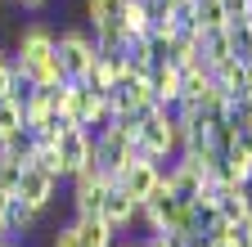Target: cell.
Listing matches in <instances>:
<instances>
[{"label":"cell","instance_id":"cell-1","mask_svg":"<svg viewBox=\"0 0 252 247\" xmlns=\"http://www.w3.org/2000/svg\"><path fill=\"white\" fill-rule=\"evenodd\" d=\"M14 68L27 72L36 85H59L63 81V68L54 58V27L45 23H27L18 41H14Z\"/></svg>","mask_w":252,"mask_h":247},{"label":"cell","instance_id":"cell-2","mask_svg":"<svg viewBox=\"0 0 252 247\" xmlns=\"http://www.w3.org/2000/svg\"><path fill=\"white\" fill-rule=\"evenodd\" d=\"M180 131H176V117L171 108H153L135 121V158H149V162H171L180 153Z\"/></svg>","mask_w":252,"mask_h":247},{"label":"cell","instance_id":"cell-3","mask_svg":"<svg viewBox=\"0 0 252 247\" xmlns=\"http://www.w3.org/2000/svg\"><path fill=\"white\" fill-rule=\"evenodd\" d=\"M94 36L90 27H63L54 32V58L63 68V81H86V72L94 68Z\"/></svg>","mask_w":252,"mask_h":247},{"label":"cell","instance_id":"cell-4","mask_svg":"<svg viewBox=\"0 0 252 247\" xmlns=\"http://www.w3.org/2000/svg\"><path fill=\"white\" fill-rule=\"evenodd\" d=\"M113 243H117V234L99 220V216H72V220L54 234L50 247H113Z\"/></svg>","mask_w":252,"mask_h":247},{"label":"cell","instance_id":"cell-5","mask_svg":"<svg viewBox=\"0 0 252 247\" xmlns=\"http://www.w3.org/2000/svg\"><path fill=\"white\" fill-rule=\"evenodd\" d=\"M54 153H59L63 180H72V175H77V171H86V166H90V158H94V135H90L86 126H68V131L54 139Z\"/></svg>","mask_w":252,"mask_h":247},{"label":"cell","instance_id":"cell-6","mask_svg":"<svg viewBox=\"0 0 252 247\" xmlns=\"http://www.w3.org/2000/svg\"><path fill=\"white\" fill-rule=\"evenodd\" d=\"M158 184H162V162L135 158V162H126V166L117 171V189H122V193H131L140 207L158 193Z\"/></svg>","mask_w":252,"mask_h":247},{"label":"cell","instance_id":"cell-7","mask_svg":"<svg viewBox=\"0 0 252 247\" xmlns=\"http://www.w3.org/2000/svg\"><path fill=\"white\" fill-rule=\"evenodd\" d=\"M27 207H36V211H50L54 207V193H59V180L54 175H45V171H36V166H23V175H18V189H14Z\"/></svg>","mask_w":252,"mask_h":247},{"label":"cell","instance_id":"cell-8","mask_svg":"<svg viewBox=\"0 0 252 247\" xmlns=\"http://www.w3.org/2000/svg\"><path fill=\"white\" fill-rule=\"evenodd\" d=\"M99 220L113 229V234H122V229H131L135 220H140V202L131 198V193H122L117 184L104 193V202H99Z\"/></svg>","mask_w":252,"mask_h":247},{"label":"cell","instance_id":"cell-9","mask_svg":"<svg viewBox=\"0 0 252 247\" xmlns=\"http://www.w3.org/2000/svg\"><path fill=\"white\" fill-rule=\"evenodd\" d=\"M180 85H185V72L176 63H153L149 72V95L158 108H176L180 104Z\"/></svg>","mask_w":252,"mask_h":247},{"label":"cell","instance_id":"cell-10","mask_svg":"<svg viewBox=\"0 0 252 247\" xmlns=\"http://www.w3.org/2000/svg\"><path fill=\"white\" fill-rule=\"evenodd\" d=\"M41 216H45V211H36V207H27V202H23L18 193H9V202H5V216H0V225H5L9 243H18V238L27 243V234H32V229L41 225Z\"/></svg>","mask_w":252,"mask_h":247},{"label":"cell","instance_id":"cell-11","mask_svg":"<svg viewBox=\"0 0 252 247\" xmlns=\"http://www.w3.org/2000/svg\"><path fill=\"white\" fill-rule=\"evenodd\" d=\"M216 211L225 216L230 225H239L243 216L252 211V184H234V180H225L216 189Z\"/></svg>","mask_w":252,"mask_h":247},{"label":"cell","instance_id":"cell-12","mask_svg":"<svg viewBox=\"0 0 252 247\" xmlns=\"http://www.w3.org/2000/svg\"><path fill=\"white\" fill-rule=\"evenodd\" d=\"M122 9H126V0H86V27L90 32L122 27Z\"/></svg>","mask_w":252,"mask_h":247},{"label":"cell","instance_id":"cell-13","mask_svg":"<svg viewBox=\"0 0 252 247\" xmlns=\"http://www.w3.org/2000/svg\"><path fill=\"white\" fill-rule=\"evenodd\" d=\"M243 72H248V63L230 54V58H220V63L212 68V81H216L220 90H225L230 99H239V95H243Z\"/></svg>","mask_w":252,"mask_h":247},{"label":"cell","instance_id":"cell-14","mask_svg":"<svg viewBox=\"0 0 252 247\" xmlns=\"http://www.w3.org/2000/svg\"><path fill=\"white\" fill-rule=\"evenodd\" d=\"M122 32H126V36H149V32H153V18H149V5H144V0H126V9H122Z\"/></svg>","mask_w":252,"mask_h":247},{"label":"cell","instance_id":"cell-15","mask_svg":"<svg viewBox=\"0 0 252 247\" xmlns=\"http://www.w3.org/2000/svg\"><path fill=\"white\" fill-rule=\"evenodd\" d=\"M32 148H36V139H32L27 126H18V131H9V135H0V153H5V158H14V162H23V166H27V158H32Z\"/></svg>","mask_w":252,"mask_h":247},{"label":"cell","instance_id":"cell-16","mask_svg":"<svg viewBox=\"0 0 252 247\" xmlns=\"http://www.w3.org/2000/svg\"><path fill=\"white\" fill-rule=\"evenodd\" d=\"M225 36H230V50H234V58H252V27H248V18H230L225 23Z\"/></svg>","mask_w":252,"mask_h":247},{"label":"cell","instance_id":"cell-17","mask_svg":"<svg viewBox=\"0 0 252 247\" xmlns=\"http://www.w3.org/2000/svg\"><path fill=\"white\" fill-rule=\"evenodd\" d=\"M23 126V108L5 95V99H0V135H9V131H18Z\"/></svg>","mask_w":252,"mask_h":247},{"label":"cell","instance_id":"cell-18","mask_svg":"<svg viewBox=\"0 0 252 247\" xmlns=\"http://www.w3.org/2000/svg\"><path fill=\"white\" fill-rule=\"evenodd\" d=\"M18 175H23V162H14V158L0 153V189L14 193V189H18Z\"/></svg>","mask_w":252,"mask_h":247},{"label":"cell","instance_id":"cell-19","mask_svg":"<svg viewBox=\"0 0 252 247\" xmlns=\"http://www.w3.org/2000/svg\"><path fill=\"white\" fill-rule=\"evenodd\" d=\"M9 85H14V54L0 50V99L9 95Z\"/></svg>","mask_w":252,"mask_h":247},{"label":"cell","instance_id":"cell-20","mask_svg":"<svg viewBox=\"0 0 252 247\" xmlns=\"http://www.w3.org/2000/svg\"><path fill=\"white\" fill-rule=\"evenodd\" d=\"M220 9H225V18H248L252 0H220Z\"/></svg>","mask_w":252,"mask_h":247},{"label":"cell","instance_id":"cell-21","mask_svg":"<svg viewBox=\"0 0 252 247\" xmlns=\"http://www.w3.org/2000/svg\"><path fill=\"white\" fill-rule=\"evenodd\" d=\"M234 238H239L243 247H252V211H248V216H243V220L234 225Z\"/></svg>","mask_w":252,"mask_h":247},{"label":"cell","instance_id":"cell-22","mask_svg":"<svg viewBox=\"0 0 252 247\" xmlns=\"http://www.w3.org/2000/svg\"><path fill=\"white\" fill-rule=\"evenodd\" d=\"M185 247H216V238H212V234H189Z\"/></svg>","mask_w":252,"mask_h":247},{"label":"cell","instance_id":"cell-23","mask_svg":"<svg viewBox=\"0 0 252 247\" xmlns=\"http://www.w3.org/2000/svg\"><path fill=\"white\" fill-rule=\"evenodd\" d=\"M14 5H18V9H41L45 0H14Z\"/></svg>","mask_w":252,"mask_h":247},{"label":"cell","instance_id":"cell-24","mask_svg":"<svg viewBox=\"0 0 252 247\" xmlns=\"http://www.w3.org/2000/svg\"><path fill=\"white\" fill-rule=\"evenodd\" d=\"M216 247H243V243H239V238L230 234V238H216Z\"/></svg>","mask_w":252,"mask_h":247},{"label":"cell","instance_id":"cell-25","mask_svg":"<svg viewBox=\"0 0 252 247\" xmlns=\"http://www.w3.org/2000/svg\"><path fill=\"white\" fill-rule=\"evenodd\" d=\"M113 247H149L144 238H126V243H113Z\"/></svg>","mask_w":252,"mask_h":247},{"label":"cell","instance_id":"cell-26","mask_svg":"<svg viewBox=\"0 0 252 247\" xmlns=\"http://www.w3.org/2000/svg\"><path fill=\"white\" fill-rule=\"evenodd\" d=\"M167 9H189V0H162Z\"/></svg>","mask_w":252,"mask_h":247},{"label":"cell","instance_id":"cell-27","mask_svg":"<svg viewBox=\"0 0 252 247\" xmlns=\"http://www.w3.org/2000/svg\"><path fill=\"white\" fill-rule=\"evenodd\" d=\"M5 202H9V193H5V189H0V216H5Z\"/></svg>","mask_w":252,"mask_h":247},{"label":"cell","instance_id":"cell-28","mask_svg":"<svg viewBox=\"0 0 252 247\" xmlns=\"http://www.w3.org/2000/svg\"><path fill=\"white\" fill-rule=\"evenodd\" d=\"M5 243H9V234H5V225H0V247H5Z\"/></svg>","mask_w":252,"mask_h":247},{"label":"cell","instance_id":"cell-29","mask_svg":"<svg viewBox=\"0 0 252 247\" xmlns=\"http://www.w3.org/2000/svg\"><path fill=\"white\" fill-rule=\"evenodd\" d=\"M243 104H248V108H252V90H248V95H243Z\"/></svg>","mask_w":252,"mask_h":247},{"label":"cell","instance_id":"cell-30","mask_svg":"<svg viewBox=\"0 0 252 247\" xmlns=\"http://www.w3.org/2000/svg\"><path fill=\"white\" fill-rule=\"evenodd\" d=\"M5 247H18V243H5Z\"/></svg>","mask_w":252,"mask_h":247}]
</instances>
